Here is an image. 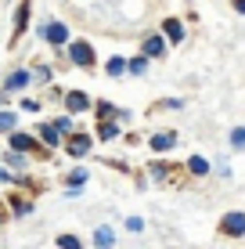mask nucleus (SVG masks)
Masks as SVG:
<instances>
[{
	"instance_id": "f257e3e1",
	"label": "nucleus",
	"mask_w": 245,
	"mask_h": 249,
	"mask_svg": "<svg viewBox=\"0 0 245 249\" xmlns=\"http://www.w3.org/2000/svg\"><path fill=\"white\" fill-rule=\"evenodd\" d=\"M220 235H227V238L245 235V213H227V217L220 220Z\"/></svg>"
},
{
	"instance_id": "f03ea898",
	"label": "nucleus",
	"mask_w": 245,
	"mask_h": 249,
	"mask_svg": "<svg viewBox=\"0 0 245 249\" xmlns=\"http://www.w3.org/2000/svg\"><path fill=\"white\" fill-rule=\"evenodd\" d=\"M69 58L76 65H94V47H90L87 40H76V44L69 47Z\"/></svg>"
},
{
	"instance_id": "7ed1b4c3",
	"label": "nucleus",
	"mask_w": 245,
	"mask_h": 249,
	"mask_svg": "<svg viewBox=\"0 0 245 249\" xmlns=\"http://www.w3.org/2000/svg\"><path fill=\"white\" fill-rule=\"evenodd\" d=\"M44 36H47V44H58V47H62L65 40H69V25H65V22H50L47 29H44Z\"/></svg>"
},
{
	"instance_id": "20e7f679",
	"label": "nucleus",
	"mask_w": 245,
	"mask_h": 249,
	"mask_svg": "<svg viewBox=\"0 0 245 249\" xmlns=\"http://www.w3.org/2000/svg\"><path fill=\"white\" fill-rule=\"evenodd\" d=\"M87 152H90V137H87V134H72V137H69V156L83 159Z\"/></svg>"
},
{
	"instance_id": "39448f33",
	"label": "nucleus",
	"mask_w": 245,
	"mask_h": 249,
	"mask_svg": "<svg viewBox=\"0 0 245 249\" xmlns=\"http://www.w3.org/2000/svg\"><path fill=\"white\" fill-rule=\"evenodd\" d=\"M65 105H69V112H83V108H90V98L83 90H69L65 94Z\"/></svg>"
},
{
	"instance_id": "423d86ee",
	"label": "nucleus",
	"mask_w": 245,
	"mask_h": 249,
	"mask_svg": "<svg viewBox=\"0 0 245 249\" xmlns=\"http://www.w3.org/2000/svg\"><path fill=\"white\" fill-rule=\"evenodd\" d=\"M151 148H155V152H170L173 148V144H177V134H170V130H163V134H155V137H151Z\"/></svg>"
},
{
	"instance_id": "0eeeda50",
	"label": "nucleus",
	"mask_w": 245,
	"mask_h": 249,
	"mask_svg": "<svg viewBox=\"0 0 245 249\" xmlns=\"http://www.w3.org/2000/svg\"><path fill=\"white\" fill-rule=\"evenodd\" d=\"M163 33H166V40H170V44H180V40H184V25L177 22V18H166V22H163Z\"/></svg>"
},
{
	"instance_id": "6e6552de",
	"label": "nucleus",
	"mask_w": 245,
	"mask_h": 249,
	"mask_svg": "<svg viewBox=\"0 0 245 249\" xmlns=\"http://www.w3.org/2000/svg\"><path fill=\"white\" fill-rule=\"evenodd\" d=\"M11 148H15V152H33V148H36V141H33L29 134H18V130H11Z\"/></svg>"
},
{
	"instance_id": "1a4fd4ad",
	"label": "nucleus",
	"mask_w": 245,
	"mask_h": 249,
	"mask_svg": "<svg viewBox=\"0 0 245 249\" xmlns=\"http://www.w3.org/2000/svg\"><path fill=\"white\" fill-rule=\"evenodd\" d=\"M25 83H29V72H11L7 83H4V90H22Z\"/></svg>"
},
{
	"instance_id": "9d476101",
	"label": "nucleus",
	"mask_w": 245,
	"mask_h": 249,
	"mask_svg": "<svg viewBox=\"0 0 245 249\" xmlns=\"http://www.w3.org/2000/svg\"><path fill=\"white\" fill-rule=\"evenodd\" d=\"M25 22H29V4H18V15H15V36L25 33Z\"/></svg>"
},
{
	"instance_id": "9b49d317",
	"label": "nucleus",
	"mask_w": 245,
	"mask_h": 249,
	"mask_svg": "<svg viewBox=\"0 0 245 249\" xmlns=\"http://www.w3.org/2000/svg\"><path fill=\"white\" fill-rule=\"evenodd\" d=\"M188 170H191L195 177H206V174H209V162L202 159V156H191V159H188Z\"/></svg>"
},
{
	"instance_id": "f8f14e48",
	"label": "nucleus",
	"mask_w": 245,
	"mask_h": 249,
	"mask_svg": "<svg viewBox=\"0 0 245 249\" xmlns=\"http://www.w3.org/2000/svg\"><path fill=\"white\" fill-rule=\"evenodd\" d=\"M94 242L98 246H115V231L112 228H98L94 231Z\"/></svg>"
},
{
	"instance_id": "ddd939ff",
	"label": "nucleus",
	"mask_w": 245,
	"mask_h": 249,
	"mask_svg": "<svg viewBox=\"0 0 245 249\" xmlns=\"http://www.w3.org/2000/svg\"><path fill=\"white\" fill-rule=\"evenodd\" d=\"M163 47H166V44H163V36H148V40H145V54H151V58L163 54Z\"/></svg>"
},
{
	"instance_id": "4468645a",
	"label": "nucleus",
	"mask_w": 245,
	"mask_h": 249,
	"mask_svg": "<svg viewBox=\"0 0 245 249\" xmlns=\"http://www.w3.org/2000/svg\"><path fill=\"white\" fill-rule=\"evenodd\" d=\"M105 72H108V76H119V72H126V58H112V62L105 65Z\"/></svg>"
},
{
	"instance_id": "2eb2a0df",
	"label": "nucleus",
	"mask_w": 245,
	"mask_h": 249,
	"mask_svg": "<svg viewBox=\"0 0 245 249\" xmlns=\"http://www.w3.org/2000/svg\"><path fill=\"white\" fill-rule=\"evenodd\" d=\"M50 126H54L58 134H72V119H69V116H58V119H54Z\"/></svg>"
},
{
	"instance_id": "dca6fc26",
	"label": "nucleus",
	"mask_w": 245,
	"mask_h": 249,
	"mask_svg": "<svg viewBox=\"0 0 245 249\" xmlns=\"http://www.w3.org/2000/svg\"><path fill=\"white\" fill-rule=\"evenodd\" d=\"M98 134H101V141H112V137L119 134V126H115V123H101V130H98Z\"/></svg>"
},
{
	"instance_id": "f3484780",
	"label": "nucleus",
	"mask_w": 245,
	"mask_h": 249,
	"mask_svg": "<svg viewBox=\"0 0 245 249\" xmlns=\"http://www.w3.org/2000/svg\"><path fill=\"white\" fill-rule=\"evenodd\" d=\"M40 137H44V141L50 144V148L58 144V130H54V126H40Z\"/></svg>"
},
{
	"instance_id": "a211bd4d",
	"label": "nucleus",
	"mask_w": 245,
	"mask_h": 249,
	"mask_svg": "<svg viewBox=\"0 0 245 249\" xmlns=\"http://www.w3.org/2000/svg\"><path fill=\"white\" fill-rule=\"evenodd\" d=\"M58 246L62 249H80V238L76 235H58Z\"/></svg>"
},
{
	"instance_id": "6ab92c4d",
	"label": "nucleus",
	"mask_w": 245,
	"mask_h": 249,
	"mask_svg": "<svg viewBox=\"0 0 245 249\" xmlns=\"http://www.w3.org/2000/svg\"><path fill=\"white\" fill-rule=\"evenodd\" d=\"M0 130H15V112H0Z\"/></svg>"
},
{
	"instance_id": "aec40b11",
	"label": "nucleus",
	"mask_w": 245,
	"mask_h": 249,
	"mask_svg": "<svg viewBox=\"0 0 245 249\" xmlns=\"http://www.w3.org/2000/svg\"><path fill=\"white\" fill-rule=\"evenodd\" d=\"M87 177H90L87 170H72V174H69V184H72V188H80L83 181H87Z\"/></svg>"
},
{
	"instance_id": "412c9836",
	"label": "nucleus",
	"mask_w": 245,
	"mask_h": 249,
	"mask_svg": "<svg viewBox=\"0 0 245 249\" xmlns=\"http://www.w3.org/2000/svg\"><path fill=\"white\" fill-rule=\"evenodd\" d=\"M231 144H234V148H245V130H242V126L231 134Z\"/></svg>"
},
{
	"instance_id": "4be33fe9",
	"label": "nucleus",
	"mask_w": 245,
	"mask_h": 249,
	"mask_svg": "<svg viewBox=\"0 0 245 249\" xmlns=\"http://www.w3.org/2000/svg\"><path fill=\"white\" fill-rule=\"evenodd\" d=\"M130 69H133V72H145V69H148V62H145V58H133V62H130Z\"/></svg>"
},
{
	"instance_id": "5701e85b",
	"label": "nucleus",
	"mask_w": 245,
	"mask_h": 249,
	"mask_svg": "<svg viewBox=\"0 0 245 249\" xmlns=\"http://www.w3.org/2000/svg\"><path fill=\"white\" fill-rule=\"evenodd\" d=\"M126 228H130V231H141V228H145V220H141V217H130V220H126Z\"/></svg>"
},
{
	"instance_id": "b1692460",
	"label": "nucleus",
	"mask_w": 245,
	"mask_h": 249,
	"mask_svg": "<svg viewBox=\"0 0 245 249\" xmlns=\"http://www.w3.org/2000/svg\"><path fill=\"white\" fill-rule=\"evenodd\" d=\"M7 181H15V177H11V174H7V170H4V166H0V184H7Z\"/></svg>"
},
{
	"instance_id": "393cba45",
	"label": "nucleus",
	"mask_w": 245,
	"mask_h": 249,
	"mask_svg": "<svg viewBox=\"0 0 245 249\" xmlns=\"http://www.w3.org/2000/svg\"><path fill=\"white\" fill-rule=\"evenodd\" d=\"M234 11H242V15H245V0H234Z\"/></svg>"
}]
</instances>
